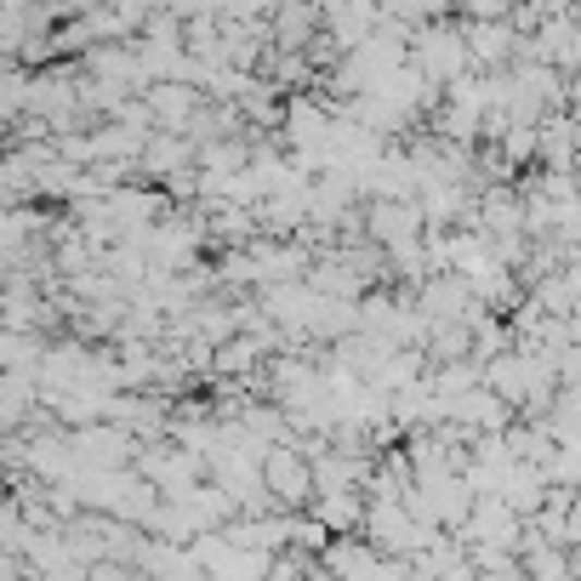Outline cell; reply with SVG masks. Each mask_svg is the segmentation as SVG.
<instances>
[{"mask_svg": "<svg viewBox=\"0 0 581 581\" xmlns=\"http://www.w3.org/2000/svg\"><path fill=\"white\" fill-rule=\"evenodd\" d=\"M148 104H155V114H160V120L183 125V120L199 109V97H194L189 86H171V81H166V86H155V92H148Z\"/></svg>", "mask_w": 581, "mask_h": 581, "instance_id": "2", "label": "cell"}, {"mask_svg": "<svg viewBox=\"0 0 581 581\" xmlns=\"http://www.w3.org/2000/svg\"><path fill=\"white\" fill-rule=\"evenodd\" d=\"M263 491H274V501H286V508H302V501L319 496V468L302 450L280 445L263 457Z\"/></svg>", "mask_w": 581, "mask_h": 581, "instance_id": "1", "label": "cell"}]
</instances>
